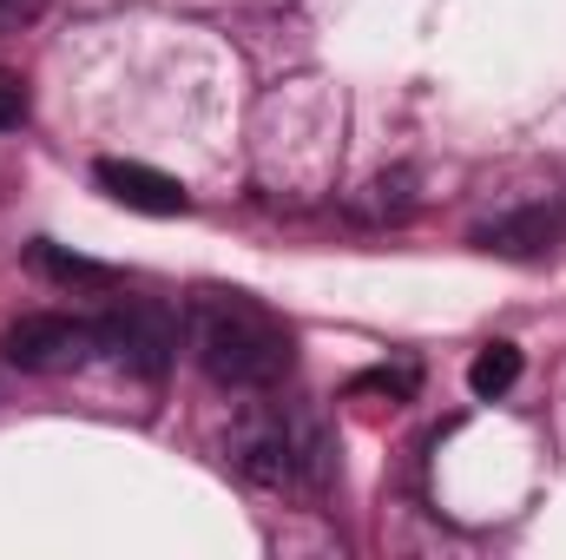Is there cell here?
<instances>
[{
	"label": "cell",
	"instance_id": "7",
	"mask_svg": "<svg viewBox=\"0 0 566 560\" xmlns=\"http://www.w3.org/2000/svg\"><path fill=\"white\" fill-rule=\"evenodd\" d=\"M521 383V350L514 343H488L474 363H468V390L481 396V403H494V396H507Z\"/></svg>",
	"mask_w": 566,
	"mask_h": 560
},
{
	"label": "cell",
	"instance_id": "2",
	"mask_svg": "<svg viewBox=\"0 0 566 560\" xmlns=\"http://www.w3.org/2000/svg\"><path fill=\"white\" fill-rule=\"evenodd\" d=\"M231 462L258 488H316L329 468V448H323V428L296 409H251L231 435Z\"/></svg>",
	"mask_w": 566,
	"mask_h": 560
},
{
	"label": "cell",
	"instance_id": "3",
	"mask_svg": "<svg viewBox=\"0 0 566 560\" xmlns=\"http://www.w3.org/2000/svg\"><path fill=\"white\" fill-rule=\"evenodd\" d=\"M0 350H7V363L27 370V376H66V370H86V363L99 356V317L33 310V317L7 323Z\"/></svg>",
	"mask_w": 566,
	"mask_h": 560
},
{
	"label": "cell",
	"instance_id": "4",
	"mask_svg": "<svg viewBox=\"0 0 566 560\" xmlns=\"http://www.w3.org/2000/svg\"><path fill=\"white\" fill-rule=\"evenodd\" d=\"M99 356L139 370V376H165L171 356H178V317L165 303H145V297H126L99 317Z\"/></svg>",
	"mask_w": 566,
	"mask_h": 560
},
{
	"label": "cell",
	"instance_id": "1",
	"mask_svg": "<svg viewBox=\"0 0 566 560\" xmlns=\"http://www.w3.org/2000/svg\"><path fill=\"white\" fill-rule=\"evenodd\" d=\"M185 343L218 390H277L296 363V336L271 303L244 290H205L185 310Z\"/></svg>",
	"mask_w": 566,
	"mask_h": 560
},
{
	"label": "cell",
	"instance_id": "8",
	"mask_svg": "<svg viewBox=\"0 0 566 560\" xmlns=\"http://www.w3.org/2000/svg\"><path fill=\"white\" fill-rule=\"evenodd\" d=\"M27 258H33V271H46V278H60V283H86V290H106V283H113V271H106V265H86V258H66L60 245H33Z\"/></svg>",
	"mask_w": 566,
	"mask_h": 560
},
{
	"label": "cell",
	"instance_id": "9",
	"mask_svg": "<svg viewBox=\"0 0 566 560\" xmlns=\"http://www.w3.org/2000/svg\"><path fill=\"white\" fill-rule=\"evenodd\" d=\"M349 396H389V403H409L416 396V363H396V370H369L349 383Z\"/></svg>",
	"mask_w": 566,
	"mask_h": 560
},
{
	"label": "cell",
	"instance_id": "10",
	"mask_svg": "<svg viewBox=\"0 0 566 560\" xmlns=\"http://www.w3.org/2000/svg\"><path fill=\"white\" fill-rule=\"evenodd\" d=\"M13 126H27V86L0 66V133H13Z\"/></svg>",
	"mask_w": 566,
	"mask_h": 560
},
{
	"label": "cell",
	"instance_id": "6",
	"mask_svg": "<svg viewBox=\"0 0 566 560\" xmlns=\"http://www.w3.org/2000/svg\"><path fill=\"white\" fill-rule=\"evenodd\" d=\"M93 178H99V191H106V198H119L126 211H151V218H178V211L191 205L178 178L151 172V165H139V158H99V165H93Z\"/></svg>",
	"mask_w": 566,
	"mask_h": 560
},
{
	"label": "cell",
	"instance_id": "5",
	"mask_svg": "<svg viewBox=\"0 0 566 560\" xmlns=\"http://www.w3.org/2000/svg\"><path fill=\"white\" fill-rule=\"evenodd\" d=\"M560 238H566V218L554 211V205H521V211H507V218H494V225L474 231L481 251L514 258V265H541V258H554Z\"/></svg>",
	"mask_w": 566,
	"mask_h": 560
}]
</instances>
